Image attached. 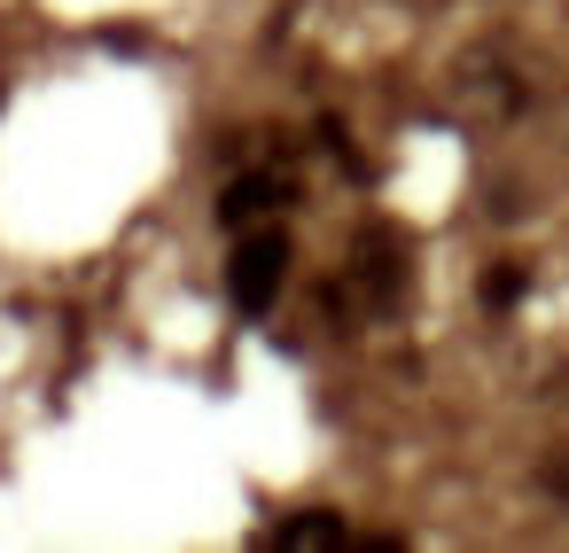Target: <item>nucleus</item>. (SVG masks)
<instances>
[{"label":"nucleus","instance_id":"1","mask_svg":"<svg viewBox=\"0 0 569 553\" xmlns=\"http://www.w3.org/2000/svg\"><path fill=\"white\" fill-rule=\"evenodd\" d=\"M281 281H289V234H242L234 242V265H227V296L242 304V312H273V296H281Z\"/></svg>","mask_w":569,"mask_h":553},{"label":"nucleus","instance_id":"2","mask_svg":"<svg viewBox=\"0 0 569 553\" xmlns=\"http://www.w3.org/2000/svg\"><path fill=\"white\" fill-rule=\"evenodd\" d=\"M273 203H289V188H281L273 172H250V180H234V188L219 195V219L242 227V219H258V211H273Z\"/></svg>","mask_w":569,"mask_h":553},{"label":"nucleus","instance_id":"3","mask_svg":"<svg viewBox=\"0 0 569 553\" xmlns=\"http://www.w3.org/2000/svg\"><path fill=\"white\" fill-rule=\"evenodd\" d=\"M273 545L281 553H328V545H343V514H297V522H281Z\"/></svg>","mask_w":569,"mask_h":553},{"label":"nucleus","instance_id":"4","mask_svg":"<svg viewBox=\"0 0 569 553\" xmlns=\"http://www.w3.org/2000/svg\"><path fill=\"white\" fill-rule=\"evenodd\" d=\"M522 281H530V273H522V265H515V258H499V265H491V273H483V304H491V312H507V304H515V296H522Z\"/></svg>","mask_w":569,"mask_h":553}]
</instances>
